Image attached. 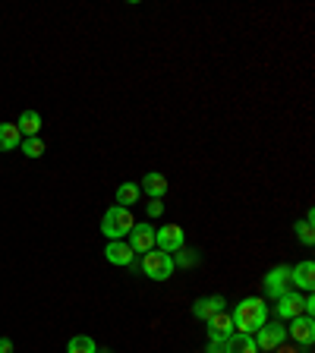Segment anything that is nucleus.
<instances>
[{
  "label": "nucleus",
  "mask_w": 315,
  "mask_h": 353,
  "mask_svg": "<svg viewBox=\"0 0 315 353\" xmlns=\"http://www.w3.org/2000/svg\"><path fill=\"white\" fill-rule=\"evenodd\" d=\"M287 290H294L290 287V265H278V268H272V272L265 274V294L272 296V300L284 296Z\"/></svg>",
  "instance_id": "0eeeda50"
},
{
  "label": "nucleus",
  "mask_w": 315,
  "mask_h": 353,
  "mask_svg": "<svg viewBox=\"0 0 315 353\" xmlns=\"http://www.w3.org/2000/svg\"><path fill=\"white\" fill-rule=\"evenodd\" d=\"M256 338V347H258V353H274L281 344L287 341V325H281V322H265L262 328L252 334Z\"/></svg>",
  "instance_id": "20e7f679"
},
{
  "label": "nucleus",
  "mask_w": 315,
  "mask_h": 353,
  "mask_svg": "<svg viewBox=\"0 0 315 353\" xmlns=\"http://www.w3.org/2000/svg\"><path fill=\"white\" fill-rule=\"evenodd\" d=\"M287 338H294L296 344H303V347H312V341H315V319H309V316L290 319V325H287Z\"/></svg>",
  "instance_id": "6e6552de"
},
{
  "label": "nucleus",
  "mask_w": 315,
  "mask_h": 353,
  "mask_svg": "<svg viewBox=\"0 0 315 353\" xmlns=\"http://www.w3.org/2000/svg\"><path fill=\"white\" fill-rule=\"evenodd\" d=\"M274 353H296V347H294V350H290V347H284V344H281V347H278V350H274Z\"/></svg>",
  "instance_id": "393cba45"
},
{
  "label": "nucleus",
  "mask_w": 315,
  "mask_h": 353,
  "mask_svg": "<svg viewBox=\"0 0 315 353\" xmlns=\"http://www.w3.org/2000/svg\"><path fill=\"white\" fill-rule=\"evenodd\" d=\"M214 312H224V296L212 294V296H199V300L192 303V316H196L199 322H208Z\"/></svg>",
  "instance_id": "9b49d317"
},
{
  "label": "nucleus",
  "mask_w": 315,
  "mask_h": 353,
  "mask_svg": "<svg viewBox=\"0 0 315 353\" xmlns=\"http://www.w3.org/2000/svg\"><path fill=\"white\" fill-rule=\"evenodd\" d=\"M296 236H300V243H303V246H312V243H315L312 221H300V224H296Z\"/></svg>",
  "instance_id": "412c9836"
},
{
  "label": "nucleus",
  "mask_w": 315,
  "mask_h": 353,
  "mask_svg": "<svg viewBox=\"0 0 315 353\" xmlns=\"http://www.w3.org/2000/svg\"><path fill=\"white\" fill-rule=\"evenodd\" d=\"M199 250H180V256L174 259V265H183V268H192V265H199Z\"/></svg>",
  "instance_id": "4be33fe9"
},
{
  "label": "nucleus",
  "mask_w": 315,
  "mask_h": 353,
  "mask_svg": "<svg viewBox=\"0 0 315 353\" xmlns=\"http://www.w3.org/2000/svg\"><path fill=\"white\" fill-rule=\"evenodd\" d=\"M290 287H296V290H306V294H312V287H315V265L309 262V259L290 268Z\"/></svg>",
  "instance_id": "9d476101"
},
{
  "label": "nucleus",
  "mask_w": 315,
  "mask_h": 353,
  "mask_svg": "<svg viewBox=\"0 0 315 353\" xmlns=\"http://www.w3.org/2000/svg\"><path fill=\"white\" fill-rule=\"evenodd\" d=\"M16 126H19V132L26 139H29V136H38V132H41V114H38V110H22Z\"/></svg>",
  "instance_id": "dca6fc26"
},
{
  "label": "nucleus",
  "mask_w": 315,
  "mask_h": 353,
  "mask_svg": "<svg viewBox=\"0 0 315 353\" xmlns=\"http://www.w3.org/2000/svg\"><path fill=\"white\" fill-rule=\"evenodd\" d=\"M230 319H234L236 334H256V331L268 322V303H265L262 296H246V300L236 303Z\"/></svg>",
  "instance_id": "f257e3e1"
},
{
  "label": "nucleus",
  "mask_w": 315,
  "mask_h": 353,
  "mask_svg": "<svg viewBox=\"0 0 315 353\" xmlns=\"http://www.w3.org/2000/svg\"><path fill=\"white\" fill-rule=\"evenodd\" d=\"M66 353H98V344L88 334H73V338L66 341Z\"/></svg>",
  "instance_id": "6ab92c4d"
},
{
  "label": "nucleus",
  "mask_w": 315,
  "mask_h": 353,
  "mask_svg": "<svg viewBox=\"0 0 315 353\" xmlns=\"http://www.w3.org/2000/svg\"><path fill=\"white\" fill-rule=\"evenodd\" d=\"M174 256H167V252H158V250H152V252H145L142 256V262H139V272L145 274V278H152V281H167L170 274H174Z\"/></svg>",
  "instance_id": "7ed1b4c3"
},
{
  "label": "nucleus",
  "mask_w": 315,
  "mask_h": 353,
  "mask_svg": "<svg viewBox=\"0 0 315 353\" xmlns=\"http://www.w3.org/2000/svg\"><path fill=\"white\" fill-rule=\"evenodd\" d=\"M183 243H186V234L180 224H164V228L154 230V246H158V252L174 256V252L183 250Z\"/></svg>",
  "instance_id": "39448f33"
},
{
  "label": "nucleus",
  "mask_w": 315,
  "mask_h": 353,
  "mask_svg": "<svg viewBox=\"0 0 315 353\" xmlns=\"http://www.w3.org/2000/svg\"><path fill=\"white\" fill-rule=\"evenodd\" d=\"M19 152L26 154V158H41V154L48 152V145H44L41 136H29V139L19 142Z\"/></svg>",
  "instance_id": "aec40b11"
},
{
  "label": "nucleus",
  "mask_w": 315,
  "mask_h": 353,
  "mask_svg": "<svg viewBox=\"0 0 315 353\" xmlns=\"http://www.w3.org/2000/svg\"><path fill=\"white\" fill-rule=\"evenodd\" d=\"M22 142V132L16 123H0V152H13V148H19Z\"/></svg>",
  "instance_id": "f3484780"
},
{
  "label": "nucleus",
  "mask_w": 315,
  "mask_h": 353,
  "mask_svg": "<svg viewBox=\"0 0 315 353\" xmlns=\"http://www.w3.org/2000/svg\"><path fill=\"white\" fill-rule=\"evenodd\" d=\"M104 259H108L110 265H117V268H130V265L136 262V252L130 250V243L126 240H108V246H104Z\"/></svg>",
  "instance_id": "1a4fd4ad"
},
{
  "label": "nucleus",
  "mask_w": 315,
  "mask_h": 353,
  "mask_svg": "<svg viewBox=\"0 0 315 353\" xmlns=\"http://www.w3.org/2000/svg\"><path fill=\"white\" fill-rule=\"evenodd\" d=\"M139 190L145 192V196H152V199H164V192H167V176L158 174V170H148V174L142 176Z\"/></svg>",
  "instance_id": "2eb2a0df"
},
{
  "label": "nucleus",
  "mask_w": 315,
  "mask_h": 353,
  "mask_svg": "<svg viewBox=\"0 0 315 353\" xmlns=\"http://www.w3.org/2000/svg\"><path fill=\"white\" fill-rule=\"evenodd\" d=\"M221 353H258L256 338L252 334H230V338L221 341Z\"/></svg>",
  "instance_id": "ddd939ff"
},
{
  "label": "nucleus",
  "mask_w": 315,
  "mask_h": 353,
  "mask_svg": "<svg viewBox=\"0 0 315 353\" xmlns=\"http://www.w3.org/2000/svg\"><path fill=\"white\" fill-rule=\"evenodd\" d=\"M132 224H136V218H132L130 208L114 205V208H108L104 218H101V234L108 236V240H126L130 230H132Z\"/></svg>",
  "instance_id": "f03ea898"
},
{
  "label": "nucleus",
  "mask_w": 315,
  "mask_h": 353,
  "mask_svg": "<svg viewBox=\"0 0 315 353\" xmlns=\"http://www.w3.org/2000/svg\"><path fill=\"white\" fill-rule=\"evenodd\" d=\"M278 319H296V316H303V296H300V290H287L284 296H278Z\"/></svg>",
  "instance_id": "f8f14e48"
},
{
  "label": "nucleus",
  "mask_w": 315,
  "mask_h": 353,
  "mask_svg": "<svg viewBox=\"0 0 315 353\" xmlns=\"http://www.w3.org/2000/svg\"><path fill=\"white\" fill-rule=\"evenodd\" d=\"M145 212H148V218H158V214H161V212H164V205H161V199H152V202H148V208H145Z\"/></svg>",
  "instance_id": "5701e85b"
},
{
  "label": "nucleus",
  "mask_w": 315,
  "mask_h": 353,
  "mask_svg": "<svg viewBox=\"0 0 315 353\" xmlns=\"http://www.w3.org/2000/svg\"><path fill=\"white\" fill-rule=\"evenodd\" d=\"M139 196H142L139 183H120V186H117V192H114V199H117V205H120V208H132L136 202H139Z\"/></svg>",
  "instance_id": "a211bd4d"
},
{
  "label": "nucleus",
  "mask_w": 315,
  "mask_h": 353,
  "mask_svg": "<svg viewBox=\"0 0 315 353\" xmlns=\"http://www.w3.org/2000/svg\"><path fill=\"white\" fill-rule=\"evenodd\" d=\"M126 243H130V250L136 252V256H145V252L154 250V228L148 221H136L130 236H126Z\"/></svg>",
  "instance_id": "423d86ee"
},
{
  "label": "nucleus",
  "mask_w": 315,
  "mask_h": 353,
  "mask_svg": "<svg viewBox=\"0 0 315 353\" xmlns=\"http://www.w3.org/2000/svg\"><path fill=\"white\" fill-rule=\"evenodd\" d=\"M0 353H13V341H10V338H0Z\"/></svg>",
  "instance_id": "b1692460"
},
{
  "label": "nucleus",
  "mask_w": 315,
  "mask_h": 353,
  "mask_svg": "<svg viewBox=\"0 0 315 353\" xmlns=\"http://www.w3.org/2000/svg\"><path fill=\"white\" fill-rule=\"evenodd\" d=\"M205 325H208V338H214V341H224L234 334V319L227 312H214Z\"/></svg>",
  "instance_id": "4468645a"
}]
</instances>
